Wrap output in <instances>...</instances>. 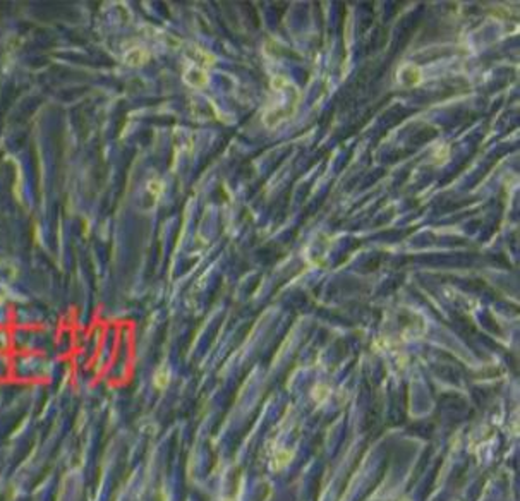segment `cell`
Instances as JSON below:
<instances>
[{"label":"cell","mask_w":520,"mask_h":501,"mask_svg":"<svg viewBox=\"0 0 520 501\" xmlns=\"http://www.w3.org/2000/svg\"><path fill=\"white\" fill-rule=\"evenodd\" d=\"M273 93L278 98L271 101L268 110L264 112V124L268 127H275V125H278L280 122L285 120V118H289L297 105V100L290 98V95H296L297 90L285 77H281V76L273 79Z\"/></svg>","instance_id":"cell-1"},{"label":"cell","mask_w":520,"mask_h":501,"mask_svg":"<svg viewBox=\"0 0 520 501\" xmlns=\"http://www.w3.org/2000/svg\"><path fill=\"white\" fill-rule=\"evenodd\" d=\"M397 81L402 86H416L417 82L420 81V71L417 65L414 64H405L399 69L397 72Z\"/></svg>","instance_id":"cell-2"},{"label":"cell","mask_w":520,"mask_h":501,"mask_svg":"<svg viewBox=\"0 0 520 501\" xmlns=\"http://www.w3.org/2000/svg\"><path fill=\"white\" fill-rule=\"evenodd\" d=\"M290 458H292V451L280 450L273 457V469L280 470V469H283V467H287V465H289V462H290Z\"/></svg>","instance_id":"cell-3"}]
</instances>
